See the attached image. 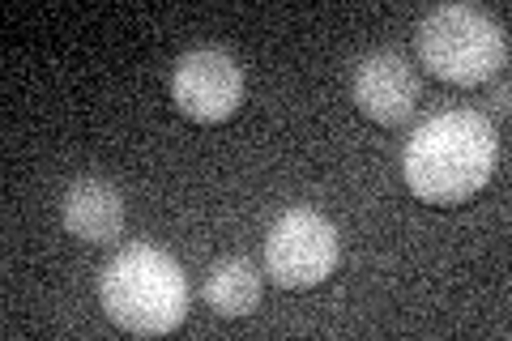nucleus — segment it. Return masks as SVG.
Listing matches in <instances>:
<instances>
[{
    "label": "nucleus",
    "mask_w": 512,
    "mask_h": 341,
    "mask_svg": "<svg viewBox=\"0 0 512 341\" xmlns=\"http://www.w3.org/2000/svg\"><path fill=\"white\" fill-rule=\"evenodd\" d=\"M495 162H500V141L491 120L478 111H444L410 137L402 171L419 201L461 205L487 188Z\"/></svg>",
    "instance_id": "obj_1"
},
{
    "label": "nucleus",
    "mask_w": 512,
    "mask_h": 341,
    "mask_svg": "<svg viewBox=\"0 0 512 341\" xmlns=\"http://www.w3.org/2000/svg\"><path fill=\"white\" fill-rule=\"evenodd\" d=\"M103 312L133 337H167L188 316V282L163 248L137 243L103 269Z\"/></svg>",
    "instance_id": "obj_2"
},
{
    "label": "nucleus",
    "mask_w": 512,
    "mask_h": 341,
    "mask_svg": "<svg viewBox=\"0 0 512 341\" xmlns=\"http://www.w3.org/2000/svg\"><path fill=\"white\" fill-rule=\"evenodd\" d=\"M419 60L448 86H483L508 60V39L491 13L474 5H440L419 22Z\"/></svg>",
    "instance_id": "obj_3"
},
{
    "label": "nucleus",
    "mask_w": 512,
    "mask_h": 341,
    "mask_svg": "<svg viewBox=\"0 0 512 341\" xmlns=\"http://www.w3.org/2000/svg\"><path fill=\"white\" fill-rule=\"evenodd\" d=\"M338 269V231L325 214L291 209L265 239V273L286 290H312Z\"/></svg>",
    "instance_id": "obj_4"
},
{
    "label": "nucleus",
    "mask_w": 512,
    "mask_h": 341,
    "mask_svg": "<svg viewBox=\"0 0 512 341\" xmlns=\"http://www.w3.org/2000/svg\"><path fill=\"white\" fill-rule=\"evenodd\" d=\"M171 99L180 107V116H188L192 124H222L244 103V69L235 64V56L218 52V47L188 52L175 64Z\"/></svg>",
    "instance_id": "obj_5"
},
{
    "label": "nucleus",
    "mask_w": 512,
    "mask_h": 341,
    "mask_svg": "<svg viewBox=\"0 0 512 341\" xmlns=\"http://www.w3.org/2000/svg\"><path fill=\"white\" fill-rule=\"evenodd\" d=\"M355 107L384 128L406 124L419 107V73L393 52L367 56L355 69Z\"/></svg>",
    "instance_id": "obj_6"
},
{
    "label": "nucleus",
    "mask_w": 512,
    "mask_h": 341,
    "mask_svg": "<svg viewBox=\"0 0 512 341\" xmlns=\"http://www.w3.org/2000/svg\"><path fill=\"white\" fill-rule=\"evenodd\" d=\"M64 231L86 243H111L124 231V201L103 180H82L64 192Z\"/></svg>",
    "instance_id": "obj_7"
},
{
    "label": "nucleus",
    "mask_w": 512,
    "mask_h": 341,
    "mask_svg": "<svg viewBox=\"0 0 512 341\" xmlns=\"http://www.w3.org/2000/svg\"><path fill=\"white\" fill-rule=\"evenodd\" d=\"M205 303L214 307L218 316L239 320L248 316L256 303H261V273L252 261H222L210 269L205 278Z\"/></svg>",
    "instance_id": "obj_8"
}]
</instances>
